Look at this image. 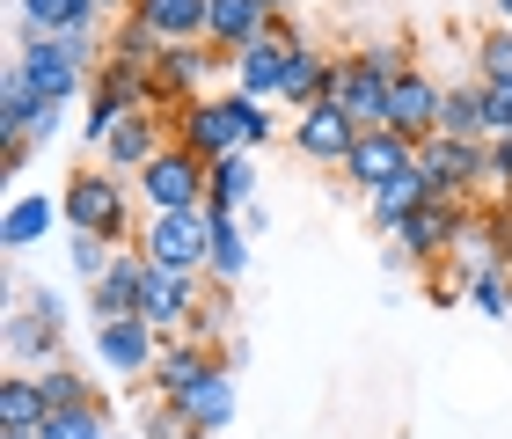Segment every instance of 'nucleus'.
<instances>
[{
    "label": "nucleus",
    "instance_id": "37",
    "mask_svg": "<svg viewBox=\"0 0 512 439\" xmlns=\"http://www.w3.org/2000/svg\"><path fill=\"white\" fill-rule=\"evenodd\" d=\"M66 264H74V271H81V279H88V286H96V279H103V271H110V264H118V242H110V235H66Z\"/></svg>",
    "mask_w": 512,
    "mask_h": 439
},
{
    "label": "nucleus",
    "instance_id": "40",
    "mask_svg": "<svg viewBox=\"0 0 512 439\" xmlns=\"http://www.w3.org/2000/svg\"><path fill=\"white\" fill-rule=\"evenodd\" d=\"M476 81H512V30L505 22L476 44Z\"/></svg>",
    "mask_w": 512,
    "mask_h": 439
},
{
    "label": "nucleus",
    "instance_id": "20",
    "mask_svg": "<svg viewBox=\"0 0 512 439\" xmlns=\"http://www.w3.org/2000/svg\"><path fill=\"white\" fill-rule=\"evenodd\" d=\"M59 337H66V322L37 315L30 300H15V308H8V337H0V344H8L15 366H52L59 359Z\"/></svg>",
    "mask_w": 512,
    "mask_h": 439
},
{
    "label": "nucleus",
    "instance_id": "13",
    "mask_svg": "<svg viewBox=\"0 0 512 439\" xmlns=\"http://www.w3.org/2000/svg\"><path fill=\"white\" fill-rule=\"evenodd\" d=\"M410 161H417V140H403L395 125H366L359 140H352V154H344V176H352L359 191L374 198L388 176H403V169H410Z\"/></svg>",
    "mask_w": 512,
    "mask_h": 439
},
{
    "label": "nucleus",
    "instance_id": "5",
    "mask_svg": "<svg viewBox=\"0 0 512 439\" xmlns=\"http://www.w3.org/2000/svg\"><path fill=\"white\" fill-rule=\"evenodd\" d=\"M476 220V198H425L417 213L395 220V249H403L410 264H439V257H454V242H461V227Z\"/></svg>",
    "mask_w": 512,
    "mask_h": 439
},
{
    "label": "nucleus",
    "instance_id": "21",
    "mask_svg": "<svg viewBox=\"0 0 512 439\" xmlns=\"http://www.w3.org/2000/svg\"><path fill=\"white\" fill-rule=\"evenodd\" d=\"M205 279L213 286H235L242 271H249V227H242V213H213L205 205Z\"/></svg>",
    "mask_w": 512,
    "mask_h": 439
},
{
    "label": "nucleus",
    "instance_id": "28",
    "mask_svg": "<svg viewBox=\"0 0 512 439\" xmlns=\"http://www.w3.org/2000/svg\"><path fill=\"white\" fill-rule=\"evenodd\" d=\"M37 110H44V96H37V81L22 74V66H8V74H0V140H30ZM30 147H37V140H30Z\"/></svg>",
    "mask_w": 512,
    "mask_h": 439
},
{
    "label": "nucleus",
    "instance_id": "41",
    "mask_svg": "<svg viewBox=\"0 0 512 439\" xmlns=\"http://www.w3.org/2000/svg\"><path fill=\"white\" fill-rule=\"evenodd\" d=\"M359 59H366V66H381L388 81L417 74V59H410V44H403V37H374V44H359Z\"/></svg>",
    "mask_w": 512,
    "mask_h": 439
},
{
    "label": "nucleus",
    "instance_id": "31",
    "mask_svg": "<svg viewBox=\"0 0 512 439\" xmlns=\"http://www.w3.org/2000/svg\"><path fill=\"white\" fill-rule=\"evenodd\" d=\"M44 418H52V410H44V388H37V374H15L0 381V432H37Z\"/></svg>",
    "mask_w": 512,
    "mask_h": 439
},
{
    "label": "nucleus",
    "instance_id": "3",
    "mask_svg": "<svg viewBox=\"0 0 512 439\" xmlns=\"http://www.w3.org/2000/svg\"><path fill=\"white\" fill-rule=\"evenodd\" d=\"M205 176H213V161H198L183 140H169L132 183H139V198H147V213H198L205 205Z\"/></svg>",
    "mask_w": 512,
    "mask_h": 439
},
{
    "label": "nucleus",
    "instance_id": "16",
    "mask_svg": "<svg viewBox=\"0 0 512 439\" xmlns=\"http://www.w3.org/2000/svg\"><path fill=\"white\" fill-rule=\"evenodd\" d=\"M213 366H227V352H220V344H198V337H169V344H161V359H154V374H147V388H154V396H191V388L205 381V374H213Z\"/></svg>",
    "mask_w": 512,
    "mask_h": 439
},
{
    "label": "nucleus",
    "instance_id": "10",
    "mask_svg": "<svg viewBox=\"0 0 512 439\" xmlns=\"http://www.w3.org/2000/svg\"><path fill=\"white\" fill-rule=\"evenodd\" d=\"M205 300V271H169V264H147V286H139V322H154L161 337H183Z\"/></svg>",
    "mask_w": 512,
    "mask_h": 439
},
{
    "label": "nucleus",
    "instance_id": "26",
    "mask_svg": "<svg viewBox=\"0 0 512 439\" xmlns=\"http://www.w3.org/2000/svg\"><path fill=\"white\" fill-rule=\"evenodd\" d=\"M205 205L213 213H242V205H256V154H227L213 161V176H205Z\"/></svg>",
    "mask_w": 512,
    "mask_h": 439
},
{
    "label": "nucleus",
    "instance_id": "32",
    "mask_svg": "<svg viewBox=\"0 0 512 439\" xmlns=\"http://www.w3.org/2000/svg\"><path fill=\"white\" fill-rule=\"evenodd\" d=\"M425 198H432V183H425V169L410 161L403 176H388L381 191H374V227H381V235H395V220H403V213H417Z\"/></svg>",
    "mask_w": 512,
    "mask_h": 439
},
{
    "label": "nucleus",
    "instance_id": "33",
    "mask_svg": "<svg viewBox=\"0 0 512 439\" xmlns=\"http://www.w3.org/2000/svg\"><path fill=\"white\" fill-rule=\"evenodd\" d=\"M15 8H22V30H37V37H59V30H81V22H103L96 0H15Z\"/></svg>",
    "mask_w": 512,
    "mask_h": 439
},
{
    "label": "nucleus",
    "instance_id": "15",
    "mask_svg": "<svg viewBox=\"0 0 512 439\" xmlns=\"http://www.w3.org/2000/svg\"><path fill=\"white\" fill-rule=\"evenodd\" d=\"M169 140H176V132H169V118H161V110H132V118L110 132L96 154H103V169H110V176H139Z\"/></svg>",
    "mask_w": 512,
    "mask_h": 439
},
{
    "label": "nucleus",
    "instance_id": "47",
    "mask_svg": "<svg viewBox=\"0 0 512 439\" xmlns=\"http://www.w3.org/2000/svg\"><path fill=\"white\" fill-rule=\"evenodd\" d=\"M103 439H139V432H103Z\"/></svg>",
    "mask_w": 512,
    "mask_h": 439
},
{
    "label": "nucleus",
    "instance_id": "42",
    "mask_svg": "<svg viewBox=\"0 0 512 439\" xmlns=\"http://www.w3.org/2000/svg\"><path fill=\"white\" fill-rule=\"evenodd\" d=\"M483 169H491V198H512V132L483 140Z\"/></svg>",
    "mask_w": 512,
    "mask_h": 439
},
{
    "label": "nucleus",
    "instance_id": "39",
    "mask_svg": "<svg viewBox=\"0 0 512 439\" xmlns=\"http://www.w3.org/2000/svg\"><path fill=\"white\" fill-rule=\"evenodd\" d=\"M103 432H118L110 410H52L44 418V439H103Z\"/></svg>",
    "mask_w": 512,
    "mask_h": 439
},
{
    "label": "nucleus",
    "instance_id": "29",
    "mask_svg": "<svg viewBox=\"0 0 512 439\" xmlns=\"http://www.w3.org/2000/svg\"><path fill=\"white\" fill-rule=\"evenodd\" d=\"M439 132L454 140H491V103H483V81H454L447 103H439Z\"/></svg>",
    "mask_w": 512,
    "mask_h": 439
},
{
    "label": "nucleus",
    "instance_id": "49",
    "mask_svg": "<svg viewBox=\"0 0 512 439\" xmlns=\"http://www.w3.org/2000/svg\"><path fill=\"white\" fill-rule=\"evenodd\" d=\"M198 439H205V432H198Z\"/></svg>",
    "mask_w": 512,
    "mask_h": 439
},
{
    "label": "nucleus",
    "instance_id": "4",
    "mask_svg": "<svg viewBox=\"0 0 512 439\" xmlns=\"http://www.w3.org/2000/svg\"><path fill=\"white\" fill-rule=\"evenodd\" d=\"M132 110H154V81L139 74V66H118V59H103L96 66V81H88V118H81V140L88 147H103L110 132H118Z\"/></svg>",
    "mask_w": 512,
    "mask_h": 439
},
{
    "label": "nucleus",
    "instance_id": "46",
    "mask_svg": "<svg viewBox=\"0 0 512 439\" xmlns=\"http://www.w3.org/2000/svg\"><path fill=\"white\" fill-rule=\"evenodd\" d=\"M0 439H44V425H37V432H0Z\"/></svg>",
    "mask_w": 512,
    "mask_h": 439
},
{
    "label": "nucleus",
    "instance_id": "14",
    "mask_svg": "<svg viewBox=\"0 0 512 439\" xmlns=\"http://www.w3.org/2000/svg\"><path fill=\"white\" fill-rule=\"evenodd\" d=\"M359 132H366V125L352 118V110H344L337 96H322V103H308V110L293 118V147L308 154V161H337V169H344V154H352Z\"/></svg>",
    "mask_w": 512,
    "mask_h": 439
},
{
    "label": "nucleus",
    "instance_id": "11",
    "mask_svg": "<svg viewBox=\"0 0 512 439\" xmlns=\"http://www.w3.org/2000/svg\"><path fill=\"white\" fill-rule=\"evenodd\" d=\"M300 44H308V37L293 30V15H271V30L235 52V88H249V96L278 103V88H286V59L300 52Z\"/></svg>",
    "mask_w": 512,
    "mask_h": 439
},
{
    "label": "nucleus",
    "instance_id": "30",
    "mask_svg": "<svg viewBox=\"0 0 512 439\" xmlns=\"http://www.w3.org/2000/svg\"><path fill=\"white\" fill-rule=\"evenodd\" d=\"M161 52H169V44H161V30H154V22L147 15H118V22H110V59H118V66H139V74H154V59Z\"/></svg>",
    "mask_w": 512,
    "mask_h": 439
},
{
    "label": "nucleus",
    "instance_id": "19",
    "mask_svg": "<svg viewBox=\"0 0 512 439\" xmlns=\"http://www.w3.org/2000/svg\"><path fill=\"white\" fill-rule=\"evenodd\" d=\"M439 103H447V88L432 74H403L395 81V103H388V125L403 132V140H432L439 132Z\"/></svg>",
    "mask_w": 512,
    "mask_h": 439
},
{
    "label": "nucleus",
    "instance_id": "45",
    "mask_svg": "<svg viewBox=\"0 0 512 439\" xmlns=\"http://www.w3.org/2000/svg\"><path fill=\"white\" fill-rule=\"evenodd\" d=\"M491 8H498V22H505V30H512V0H491Z\"/></svg>",
    "mask_w": 512,
    "mask_h": 439
},
{
    "label": "nucleus",
    "instance_id": "2",
    "mask_svg": "<svg viewBox=\"0 0 512 439\" xmlns=\"http://www.w3.org/2000/svg\"><path fill=\"white\" fill-rule=\"evenodd\" d=\"M59 213H66V235H110V242H139L132 235V198H125V176H110L103 161L96 169H74L59 191Z\"/></svg>",
    "mask_w": 512,
    "mask_h": 439
},
{
    "label": "nucleus",
    "instance_id": "34",
    "mask_svg": "<svg viewBox=\"0 0 512 439\" xmlns=\"http://www.w3.org/2000/svg\"><path fill=\"white\" fill-rule=\"evenodd\" d=\"M52 220H66L52 198H15V205H8V227H0V235H8V249H30V242L52 235Z\"/></svg>",
    "mask_w": 512,
    "mask_h": 439
},
{
    "label": "nucleus",
    "instance_id": "8",
    "mask_svg": "<svg viewBox=\"0 0 512 439\" xmlns=\"http://www.w3.org/2000/svg\"><path fill=\"white\" fill-rule=\"evenodd\" d=\"M161 337L154 322H139V315H110V322H96V366L110 381H147L154 374V359H161Z\"/></svg>",
    "mask_w": 512,
    "mask_h": 439
},
{
    "label": "nucleus",
    "instance_id": "35",
    "mask_svg": "<svg viewBox=\"0 0 512 439\" xmlns=\"http://www.w3.org/2000/svg\"><path fill=\"white\" fill-rule=\"evenodd\" d=\"M139 439H198V425H191V410L176 396H154L147 388V403H139Z\"/></svg>",
    "mask_w": 512,
    "mask_h": 439
},
{
    "label": "nucleus",
    "instance_id": "7",
    "mask_svg": "<svg viewBox=\"0 0 512 439\" xmlns=\"http://www.w3.org/2000/svg\"><path fill=\"white\" fill-rule=\"evenodd\" d=\"M417 169L439 198H476L491 191V169H483V140H454V132H432L417 140Z\"/></svg>",
    "mask_w": 512,
    "mask_h": 439
},
{
    "label": "nucleus",
    "instance_id": "12",
    "mask_svg": "<svg viewBox=\"0 0 512 439\" xmlns=\"http://www.w3.org/2000/svg\"><path fill=\"white\" fill-rule=\"evenodd\" d=\"M227 52L220 44H169V52L154 59V110H176V103H198L205 96V81H213V66H220Z\"/></svg>",
    "mask_w": 512,
    "mask_h": 439
},
{
    "label": "nucleus",
    "instance_id": "6",
    "mask_svg": "<svg viewBox=\"0 0 512 439\" xmlns=\"http://www.w3.org/2000/svg\"><path fill=\"white\" fill-rule=\"evenodd\" d=\"M15 66L37 81V96L44 103H74L88 81H96V66H88L66 37H37V30H22V52H15Z\"/></svg>",
    "mask_w": 512,
    "mask_h": 439
},
{
    "label": "nucleus",
    "instance_id": "9",
    "mask_svg": "<svg viewBox=\"0 0 512 439\" xmlns=\"http://www.w3.org/2000/svg\"><path fill=\"white\" fill-rule=\"evenodd\" d=\"M132 249L147 264H169V271H205V249H213L205 242V205L198 213H147Z\"/></svg>",
    "mask_w": 512,
    "mask_h": 439
},
{
    "label": "nucleus",
    "instance_id": "22",
    "mask_svg": "<svg viewBox=\"0 0 512 439\" xmlns=\"http://www.w3.org/2000/svg\"><path fill=\"white\" fill-rule=\"evenodd\" d=\"M330 88H337V59L322 52V44H300V52L286 59V88H278V103H293V118H300V110L322 103Z\"/></svg>",
    "mask_w": 512,
    "mask_h": 439
},
{
    "label": "nucleus",
    "instance_id": "44",
    "mask_svg": "<svg viewBox=\"0 0 512 439\" xmlns=\"http://www.w3.org/2000/svg\"><path fill=\"white\" fill-rule=\"evenodd\" d=\"M300 8V0H264V15H293Z\"/></svg>",
    "mask_w": 512,
    "mask_h": 439
},
{
    "label": "nucleus",
    "instance_id": "17",
    "mask_svg": "<svg viewBox=\"0 0 512 439\" xmlns=\"http://www.w3.org/2000/svg\"><path fill=\"white\" fill-rule=\"evenodd\" d=\"M330 96H337L344 110H352V118H359V125H388V103H395V81L381 74V66H366V59L352 52V59H337V88H330Z\"/></svg>",
    "mask_w": 512,
    "mask_h": 439
},
{
    "label": "nucleus",
    "instance_id": "43",
    "mask_svg": "<svg viewBox=\"0 0 512 439\" xmlns=\"http://www.w3.org/2000/svg\"><path fill=\"white\" fill-rule=\"evenodd\" d=\"M483 103H491V132H512V81H483Z\"/></svg>",
    "mask_w": 512,
    "mask_h": 439
},
{
    "label": "nucleus",
    "instance_id": "18",
    "mask_svg": "<svg viewBox=\"0 0 512 439\" xmlns=\"http://www.w3.org/2000/svg\"><path fill=\"white\" fill-rule=\"evenodd\" d=\"M139 286H147V257L125 242L118 264H110L103 279L88 286V315H96V322H110V315H139Z\"/></svg>",
    "mask_w": 512,
    "mask_h": 439
},
{
    "label": "nucleus",
    "instance_id": "24",
    "mask_svg": "<svg viewBox=\"0 0 512 439\" xmlns=\"http://www.w3.org/2000/svg\"><path fill=\"white\" fill-rule=\"evenodd\" d=\"M227 366H235V359H227ZM227 366H213V374L183 396V410H191V425H198L205 439H220L227 425H235V374H227Z\"/></svg>",
    "mask_w": 512,
    "mask_h": 439
},
{
    "label": "nucleus",
    "instance_id": "1",
    "mask_svg": "<svg viewBox=\"0 0 512 439\" xmlns=\"http://www.w3.org/2000/svg\"><path fill=\"white\" fill-rule=\"evenodd\" d=\"M169 132L198 161H227V154H256L271 140V110L264 96H249V88H227V96H198V103H176L169 110Z\"/></svg>",
    "mask_w": 512,
    "mask_h": 439
},
{
    "label": "nucleus",
    "instance_id": "38",
    "mask_svg": "<svg viewBox=\"0 0 512 439\" xmlns=\"http://www.w3.org/2000/svg\"><path fill=\"white\" fill-rule=\"evenodd\" d=\"M235 322V308H227V286L205 279V300H198V315H191V330L183 337H198V344H220V330Z\"/></svg>",
    "mask_w": 512,
    "mask_h": 439
},
{
    "label": "nucleus",
    "instance_id": "23",
    "mask_svg": "<svg viewBox=\"0 0 512 439\" xmlns=\"http://www.w3.org/2000/svg\"><path fill=\"white\" fill-rule=\"evenodd\" d=\"M264 30H271L264 0H213V15H205V44H220L227 59H235L242 44H256Z\"/></svg>",
    "mask_w": 512,
    "mask_h": 439
},
{
    "label": "nucleus",
    "instance_id": "27",
    "mask_svg": "<svg viewBox=\"0 0 512 439\" xmlns=\"http://www.w3.org/2000/svg\"><path fill=\"white\" fill-rule=\"evenodd\" d=\"M132 8L161 30V44H205V15H213V0H132Z\"/></svg>",
    "mask_w": 512,
    "mask_h": 439
},
{
    "label": "nucleus",
    "instance_id": "25",
    "mask_svg": "<svg viewBox=\"0 0 512 439\" xmlns=\"http://www.w3.org/2000/svg\"><path fill=\"white\" fill-rule=\"evenodd\" d=\"M37 388H44V410H110V396L81 374V366H66V359L37 366Z\"/></svg>",
    "mask_w": 512,
    "mask_h": 439
},
{
    "label": "nucleus",
    "instance_id": "48",
    "mask_svg": "<svg viewBox=\"0 0 512 439\" xmlns=\"http://www.w3.org/2000/svg\"><path fill=\"white\" fill-rule=\"evenodd\" d=\"M505 264H512V249H505Z\"/></svg>",
    "mask_w": 512,
    "mask_h": 439
},
{
    "label": "nucleus",
    "instance_id": "36",
    "mask_svg": "<svg viewBox=\"0 0 512 439\" xmlns=\"http://www.w3.org/2000/svg\"><path fill=\"white\" fill-rule=\"evenodd\" d=\"M461 286H469L483 315H512V264H476V271H461Z\"/></svg>",
    "mask_w": 512,
    "mask_h": 439
}]
</instances>
